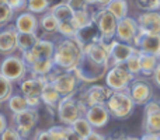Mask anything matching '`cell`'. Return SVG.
Here are the masks:
<instances>
[{
    "label": "cell",
    "instance_id": "obj_1",
    "mask_svg": "<svg viewBox=\"0 0 160 140\" xmlns=\"http://www.w3.org/2000/svg\"><path fill=\"white\" fill-rule=\"evenodd\" d=\"M83 49L84 44L79 38L63 39L56 45L53 63L56 67H61L65 71H73L83 58Z\"/></svg>",
    "mask_w": 160,
    "mask_h": 140
},
{
    "label": "cell",
    "instance_id": "obj_2",
    "mask_svg": "<svg viewBox=\"0 0 160 140\" xmlns=\"http://www.w3.org/2000/svg\"><path fill=\"white\" fill-rule=\"evenodd\" d=\"M58 118L62 123L66 126H72L80 118H84L87 112V107L80 98L73 97H65L61 99L58 105Z\"/></svg>",
    "mask_w": 160,
    "mask_h": 140
},
{
    "label": "cell",
    "instance_id": "obj_3",
    "mask_svg": "<svg viewBox=\"0 0 160 140\" xmlns=\"http://www.w3.org/2000/svg\"><path fill=\"white\" fill-rule=\"evenodd\" d=\"M108 70H110V65L98 63V62L90 59L88 56L83 55L82 60H80L79 66L76 67L75 73L79 77L80 81L83 83H96L101 80L102 77L107 76Z\"/></svg>",
    "mask_w": 160,
    "mask_h": 140
},
{
    "label": "cell",
    "instance_id": "obj_4",
    "mask_svg": "<svg viewBox=\"0 0 160 140\" xmlns=\"http://www.w3.org/2000/svg\"><path fill=\"white\" fill-rule=\"evenodd\" d=\"M93 24H96L97 31L102 41L110 42L117 34V27H118V20L110 13L105 7L97 10L93 13Z\"/></svg>",
    "mask_w": 160,
    "mask_h": 140
},
{
    "label": "cell",
    "instance_id": "obj_5",
    "mask_svg": "<svg viewBox=\"0 0 160 140\" xmlns=\"http://www.w3.org/2000/svg\"><path fill=\"white\" fill-rule=\"evenodd\" d=\"M107 109L110 115L115 119H127L132 115L135 102L128 93H114L107 102Z\"/></svg>",
    "mask_w": 160,
    "mask_h": 140
},
{
    "label": "cell",
    "instance_id": "obj_6",
    "mask_svg": "<svg viewBox=\"0 0 160 140\" xmlns=\"http://www.w3.org/2000/svg\"><path fill=\"white\" fill-rule=\"evenodd\" d=\"M132 83L133 74L128 71L125 65L111 67L105 76V85L111 88L114 93H128Z\"/></svg>",
    "mask_w": 160,
    "mask_h": 140
},
{
    "label": "cell",
    "instance_id": "obj_7",
    "mask_svg": "<svg viewBox=\"0 0 160 140\" xmlns=\"http://www.w3.org/2000/svg\"><path fill=\"white\" fill-rule=\"evenodd\" d=\"M28 71V66L25 63V60L18 56H7V58L3 59L2 65H0V74L3 77H6L7 80L13 81H20L25 80Z\"/></svg>",
    "mask_w": 160,
    "mask_h": 140
},
{
    "label": "cell",
    "instance_id": "obj_8",
    "mask_svg": "<svg viewBox=\"0 0 160 140\" xmlns=\"http://www.w3.org/2000/svg\"><path fill=\"white\" fill-rule=\"evenodd\" d=\"M48 80L63 98L65 97L75 95L76 90H78V84L80 81L75 71H63V73H56V74L52 73L48 76Z\"/></svg>",
    "mask_w": 160,
    "mask_h": 140
},
{
    "label": "cell",
    "instance_id": "obj_9",
    "mask_svg": "<svg viewBox=\"0 0 160 140\" xmlns=\"http://www.w3.org/2000/svg\"><path fill=\"white\" fill-rule=\"evenodd\" d=\"M55 49H56V45L52 41L39 38L32 49L22 53V59L25 60L27 66H31V65L37 63V62L52 60L53 56H55Z\"/></svg>",
    "mask_w": 160,
    "mask_h": 140
},
{
    "label": "cell",
    "instance_id": "obj_10",
    "mask_svg": "<svg viewBox=\"0 0 160 140\" xmlns=\"http://www.w3.org/2000/svg\"><path fill=\"white\" fill-rule=\"evenodd\" d=\"M107 51L110 55V65L112 67L125 65L129 60V58H132L135 53L139 52L135 46L119 41H110L107 44Z\"/></svg>",
    "mask_w": 160,
    "mask_h": 140
},
{
    "label": "cell",
    "instance_id": "obj_11",
    "mask_svg": "<svg viewBox=\"0 0 160 140\" xmlns=\"http://www.w3.org/2000/svg\"><path fill=\"white\" fill-rule=\"evenodd\" d=\"M39 119V113L38 109H30L24 111L21 113H16L13 115V123H14V129L20 133L22 139H27L30 136L31 130L35 128L37 122Z\"/></svg>",
    "mask_w": 160,
    "mask_h": 140
},
{
    "label": "cell",
    "instance_id": "obj_12",
    "mask_svg": "<svg viewBox=\"0 0 160 140\" xmlns=\"http://www.w3.org/2000/svg\"><path fill=\"white\" fill-rule=\"evenodd\" d=\"M114 94V91L111 88H108L107 85H90L83 94L82 101L86 104V107L90 108L94 105H107L108 99L111 98V95Z\"/></svg>",
    "mask_w": 160,
    "mask_h": 140
},
{
    "label": "cell",
    "instance_id": "obj_13",
    "mask_svg": "<svg viewBox=\"0 0 160 140\" xmlns=\"http://www.w3.org/2000/svg\"><path fill=\"white\" fill-rule=\"evenodd\" d=\"M49 83L48 77H38V76H31L28 79L22 80L20 83V90H21V95L25 98H38L41 99L42 93H44L47 84Z\"/></svg>",
    "mask_w": 160,
    "mask_h": 140
},
{
    "label": "cell",
    "instance_id": "obj_14",
    "mask_svg": "<svg viewBox=\"0 0 160 140\" xmlns=\"http://www.w3.org/2000/svg\"><path fill=\"white\" fill-rule=\"evenodd\" d=\"M145 132L150 135L160 136V104L150 101L145 105Z\"/></svg>",
    "mask_w": 160,
    "mask_h": 140
},
{
    "label": "cell",
    "instance_id": "obj_15",
    "mask_svg": "<svg viewBox=\"0 0 160 140\" xmlns=\"http://www.w3.org/2000/svg\"><path fill=\"white\" fill-rule=\"evenodd\" d=\"M138 34H139V25H138L136 20L131 18V17H127V18L118 21L115 36L119 42L131 45L132 42H135Z\"/></svg>",
    "mask_w": 160,
    "mask_h": 140
},
{
    "label": "cell",
    "instance_id": "obj_16",
    "mask_svg": "<svg viewBox=\"0 0 160 140\" xmlns=\"http://www.w3.org/2000/svg\"><path fill=\"white\" fill-rule=\"evenodd\" d=\"M128 94L131 95L132 101L135 102V105H146L152 101L153 90L150 87V84L143 80H135L131 84Z\"/></svg>",
    "mask_w": 160,
    "mask_h": 140
},
{
    "label": "cell",
    "instance_id": "obj_17",
    "mask_svg": "<svg viewBox=\"0 0 160 140\" xmlns=\"http://www.w3.org/2000/svg\"><path fill=\"white\" fill-rule=\"evenodd\" d=\"M133 45L139 52L160 58V35H148L139 31Z\"/></svg>",
    "mask_w": 160,
    "mask_h": 140
},
{
    "label": "cell",
    "instance_id": "obj_18",
    "mask_svg": "<svg viewBox=\"0 0 160 140\" xmlns=\"http://www.w3.org/2000/svg\"><path fill=\"white\" fill-rule=\"evenodd\" d=\"M139 31L148 35H160V13H142L138 16Z\"/></svg>",
    "mask_w": 160,
    "mask_h": 140
},
{
    "label": "cell",
    "instance_id": "obj_19",
    "mask_svg": "<svg viewBox=\"0 0 160 140\" xmlns=\"http://www.w3.org/2000/svg\"><path fill=\"white\" fill-rule=\"evenodd\" d=\"M17 39H18V31L14 25H8L0 31V53L11 56L14 51L18 49Z\"/></svg>",
    "mask_w": 160,
    "mask_h": 140
},
{
    "label": "cell",
    "instance_id": "obj_20",
    "mask_svg": "<svg viewBox=\"0 0 160 140\" xmlns=\"http://www.w3.org/2000/svg\"><path fill=\"white\" fill-rule=\"evenodd\" d=\"M110 112H108L105 105H94V107L87 108L84 118L88 121V123L93 128H102L110 121Z\"/></svg>",
    "mask_w": 160,
    "mask_h": 140
},
{
    "label": "cell",
    "instance_id": "obj_21",
    "mask_svg": "<svg viewBox=\"0 0 160 140\" xmlns=\"http://www.w3.org/2000/svg\"><path fill=\"white\" fill-rule=\"evenodd\" d=\"M18 34H37L38 30V20L32 13H21L16 18L14 24Z\"/></svg>",
    "mask_w": 160,
    "mask_h": 140
},
{
    "label": "cell",
    "instance_id": "obj_22",
    "mask_svg": "<svg viewBox=\"0 0 160 140\" xmlns=\"http://www.w3.org/2000/svg\"><path fill=\"white\" fill-rule=\"evenodd\" d=\"M49 11L58 18L59 22L73 21V17H75V10H73L72 6L69 4V2L58 3V4H55L53 7H51Z\"/></svg>",
    "mask_w": 160,
    "mask_h": 140
},
{
    "label": "cell",
    "instance_id": "obj_23",
    "mask_svg": "<svg viewBox=\"0 0 160 140\" xmlns=\"http://www.w3.org/2000/svg\"><path fill=\"white\" fill-rule=\"evenodd\" d=\"M139 60H141V73L145 76H153L159 66V58L153 55L139 52Z\"/></svg>",
    "mask_w": 160,
    "mask_h": 140
},
{
    "label": "cell",
    "instance_id": "obj_24",
    "mask_svg": "<svg viewBox=\"0 0 160 140\" xmlns=\"http://www.w3.org/2000/svg\"><path fill=\"white\" fill-rule=\"evenodd\" d=\"M105 8H107L118 21H121V20L128 17V3L124 2V0H111V2H107Z\"/></svg>",
    "mask_w": 160,
    "mask_h": 140
},
{
    "label": "cell",
    "instance_id": "obj_25",
    "mask_svg": "<svg viewBox=\"0 0 160 140\" xmlns=\"http://www.w3.org/2000/svg\"><path fill=\"white\" fill-rule=\"evenodd\" d=\"M62 98H63V97L53 88V85L51 84V83H48L45 90H44V93H42V97H41L42 102L49 108H58V105H59V102H61Z\"/></svg>",
    "mask_w": 160,
    "mask_h": 140
},
{
    "label": "cell",
    "instance_id": "obj_26",
    "mask_svg": "<svg viewBox=\"0 0 160 140\" xmlns=\"http://www.w3.org/2000/svg\"><path fill=\"white\" fill-rule=\"evenodd\" d=\"M73 24L78 28L79 32L87 30L93 25V14L88 10H80L75 11V17H73Z\"/></svg>",
    "mask_w": 160,
    "mask_h": 140
},
{
    "label": "cell",
    "instance_id": "obj_27",
    "mask_svg": "<svg viewBox=\"0 0 160 140\" xmlns=\"http://www.w3.org/2000/svg\"><path fill=\"white\" fill-rule=\"evenodd\" d=\"M38 36L37 34H18V39H17V46L21 53H25L31 51L35 44L38 42Z\"/></svg>",
    "mask_w": 160,
    "mask_h": 140
},
{
    "label": "cell",
    "instance_id": "obj_28",
    "mask_svg": "<svg viewBox=\"0 0 160 140\" xmlns=\"http://www.w3.org/2000/svg\"><path fill=\"white\" fill-rule=\"evenodd\" d=\"M8 108H10V111L16 115V113H21L24 112V111L30 109V107H28V102H27V98H25L24 95H13L10 98V101H8Z\"/></svg>",
    "mask_w": 160,
    "mask_h": 140
},
{
    "label": "cell",
    "instance_id": "obj_29",
    "mask_svg": "<svg viewBox=\"0 0 160 140\" xmlns=\"http://www.w3.org/2000/svg\"><path fill=\"white\" fill-rule=\"evenodd\" d=\"M39 24H41L42 30H45L47 32H58L59 24H61V22L58 21V18H56V17L53 16L51 11H48L47 14H44V16H42Z\"/></svg>",
    "mask_w": 160,
    "mask_h": 140
},
{
    "label": "cell",
    "instance_id": "obj_30",
    "mask_svg": "<svg viewBox=\"0 0 160 140\" xmlns=\"http://www.w3.org/2000/svg\"><path fill=\"white\" fill-rule=\"evenodd\" d=\"M13 97V83L0 74V104L10 101Z\"/></svg>",
    "mask_w": 160,
    "mask_h": 140
},
{
    "label": "cell",
    "instance_id": "obj_31",
    "mask_svg": "<svg viewBox=\"0 0 160 140\" xmlns=\"http://www.w3.org/2000/svg\"><path fill=\"white\" fill-rule=\"evenodd\" d=\"M72 128L79 133L80 136H82L83 139H87L88 136H90L91 133L94 132V130H93V126L88 123V121H87L86 118H80L79 121H76L75 123L72 125Z\"/></svg>",
    "mask_w": 160,
    "mask_h": 140
},
{
    "label": "cell",
    "instance_id": "obj_32",
    "mask_svg": "<svg viewBox=\"0 0 160 140\" xmlns=\"http://www.w3.org/2000/svg\"><path fill=\"white\" fill-rule=\"evenodd\" d=\"M59 34L65 36V39H70V38H78L79 36V31L78 28L75 27L73 21H66V22H61L59 24V30H58Z\"/></svg>",
    "mask_w": 160,
    "mask_h": 140
},
{
    "label": "cell",
    "instance_id": "obj_33",
    "mask_svg": "<svg viewBox=\"0 0 160 140\" xmlns=\"http://www.w3.org/2000/svg\"><path fill=\"white\" fill-rule=\"evenodd\" d=\"M13 14H14V11L10 7L8 2L0 0V25L8 24V21L13 18Z\"/></svg>",
    "mask_w": 160,
    "mask_h": 140
},
{
    "label": "cell",
    "instance_id": "obj_34",
    "mask_svg": "<svg viewBox=\"0 0 160 140\" xmlns=\"http://www.w3.org/2000/svg\"><path fill=\"white\" fill-rule=\"evenodd\" d=\"M51 2L48 0H30L27 4V8L30 10V13H44L48 8L51 10Z\"/></svg>",
    "mask_w": 160,
    "mask_h": 140
},
{
    "label": "cell",
    "instance_id": "obj_35",
    "mask_svg": "<svg viewBox=\"0 0 160 140\" xmlns=\"http://www.w3.org/2000/svg\"><path fill=\"white\" fill-rule=\"evenodd\" d=\"M136 6L141 10H145V13H153L160 10V0H138Z\"/></svg>",
    "mask_w": 160,
    "mask_h": 140
},
{
    "label": "cell",
    "instance_id": "obj_36",
    "mask_svg": "<svg viewBox=\"0 0 160 140\" xmlns=\"http://www.w3.org/2000/svg\"><path fill=\"white\" fill-rule=\"evenodd\" d=\"M125 67L128 69L131 74H138L141 73V60H139V52L135 53L132 58H129V60L125 63Z\"/></svg>",
    "mask_w": 160,
    "mask_h": 140
},
{
    "label": "cell",
    "instance_id": "obj_37",
    "mask_svg": "<svg viewBox=\"0 0 160 140\" xmlns=\"http://www.w3.org/2000/svg\"><path fill=\"white\" fill-rule=\"evenodd\" d=\"M53 140H65V126H52L48 129Z\"/></svg>",
    "mask_w": 160,
    "mask_h": 140
},
{
    "label": "cell",
    "instance_id": "obj_38",
    "mask_svg": "<svg viewBox=\"0 0 160 140\" xmlns=\"http://www.w3.org/2000/svg\"><path fill=\"white\" fill-rule=\"evenodd\" d=\"M0 140H22V138L14 128H7V130L0 136Z\"/></svg>",
    "mask_w": 160,
    "mask_h": 140
},
{
    "label": "cell",
    "instance_id": "obj_39",
    "mask_svg": "<svg viewBox=\"0 0 160 140\" xmlns=\"http://www.w3.org/2000/svg\"><path fill=\"white\" fill-rule=\"evenodd\" d=\"M65 140H84L72 126H65Z\"/></svg>",
    "mask_w": 160,
    "mask_h": 140
},
{
    "label": "cell",
    "instance_id": "obj_40",
    "mask_svg": "<svg viewBox=\"0 0 160 140\" xmlns=\"http://www.w3.org/2000/svg\"><path fill=\"white\" fill-rule=\"evenodd\" d=\"M8 4H10V7L14 10H24V8H27V4L28 2H24V0H8Z\"/></svg>",
    "mask_w": 160,
    "mask_h": 140
},
{
    "label": "cell",
    "instance_id": "obj_41",
    "mask_svg": "<svg viewBox=\"0 0 160 140\" xmlns=\"http://www.w3.org/2000/svg\"><path fill=\"white\" fill-rule=\"evenodd\" d=\"M69 4L72 6V8L75 11H80V10H88V4H90V2H73V0H70Z\"/></svg>",
    "mask_w": 160,
    "mask_h": 140
},
{
    "label": "cell",
    "instance_id": "obj_42",
    "mask_svg": "<svg viewBox=\"0 0 160 140\" xmlns=\"http://www.w3.org/2000/svg\"><path fill=\"white\" fill-rule=\"evenodd\" d=\"M32 140H53L48 130H37Z\"/></svg>",
    "mask_w": 160,
    "mask_h": 140
},
{
    "label": "cell",
    "instance_id": "obj_43",
    "mask_svg": "<svg viewBox=\"0 0 160 140\" xmlns=\"http://www.w3.org/2000/svg\"><path fill=\"white\" fill-rule=\"evenodd\" d=\"M8 125H7V118H6L4 115H3L2 112H0V136L3 135V133L7 130Z\"/></svg>",
    "mask_w": 160,
    "mask_h": 140
},
{
    "label": "cell",
    "instance_id": "obj_44",
    "mask_svg": "<svg viewBox=\"0 0 160 140\" xmlns=\"http://www.w3.org/2000/svg\"><path fill=\"white\" fill-rule=\"evenodd\" d=\"M84 140H107L104 138L102 135H100V133H97V132H93L90 136H88L87 139H84Z\"/></svg>",
    "mask_w": 160,
    "mask_h": 140
},
{
    "label": "cell",
    "instance_id": "obj_45",
    "mask_svg": "<svg viewBox=\"0 0 160 140\" xmlns=\"http://www.w3.org/2000/svg\"><path fill=\"white\" fill-rule=\"evenodd\" d=\"M141 140H160V136L150 135V133H145V135L141 138Z\"/></svg>",
    "mask_w": 160,
    "mask_h": 140
},
{
    "label": "cell",
    "instance_id": "obj_46",
    "mask_svg": "<svg viewBox=\"0 0 160 140\" xmlns=\"http://www.w3.org/2000/svg\"><path fill=\"white\" fill-rule=\"evenodd\" d=\"M153 80H155V83L160 87V63H159L158 69H156V71H155V74H153Z\"/></svg>",
    "mask_w": 160,
    "mask_h": 140
},
{
    "label": "cell",
    "instance_id": "obj_47",
    "mask_svg": "<svg viewBox=\"0 0 160 140\" xmlns=\"http://www.w3.org/2000/svg\"><path fill=\"white\" fill-rule=\"evenodd\" d=\"M124 140H141L138 138H132V136H128V138H124Z\"/></svg>",
    "mask_w": 160,
    "mask_h": 140
},
{
    "label": "cell",
    "instance_id": "obj_48",
    "mask_svg": "<svg viewBox=\"0 0 160 140\" xmlns=\"http://www.w3.org/2000/svg\"><path fill=\"white\" fill-rule=\"evenodd\" d=\"M110 140H124V138H114V139H110Z\"/></svg>",
    "mask_w": 160,
    "mask_h": 140
},
{
    "label": "cell",
    "instance_id": "obj_49",
    "mask_svg": "<svg viewBox=\"0 0 160 140\" xmlns=\"http://www.w3.org/2000/svg\"><path fill=\"white\" fill-rule=\"evenodd\" d=\"M22 140H28V139H22Z\"/></svg>",
    "mask_w": 160,
    "mask_h": 140
}]
</instances>
